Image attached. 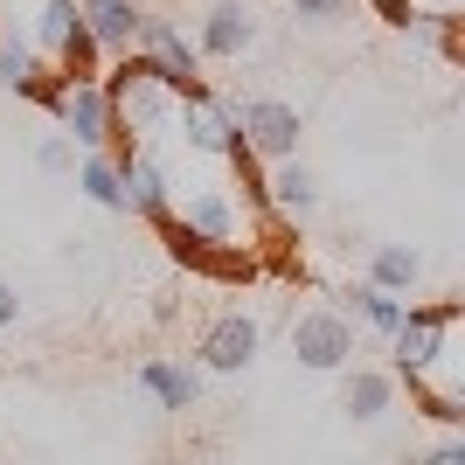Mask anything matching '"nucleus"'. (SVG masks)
Listing matches in <instances>:
<instances>
[{"instance_id": "11", "label": "nucleus", "mask_w": 465, "mask_h": 465, "mask_svg": "<svg viewBox=\"0 0 465 465\" xmlns=\"http://www.w3.org/2000/svg\"><path fill=\"white\" fill-rule=\"evenodd\" d=\"M264 209L285 215V223L312 215V209H320V174H312L306 160H278L272 174H264Z\"/></svg>"}, {"instance_id": "1", "label": "nucleus", "mask_w": 465, "mask_h": 465, "mask_svg": "<svg viewBox=\"0 0 465 465\" xmlns=\"http://www.w3.org/2000/svg\"><path fill=\"white\" fill-rule=\"evenodd\" d=\"M459 327L465 312L459 299H430V306H410L403 327L389 333V375H396V389H410L417 396V410L424 417H438V424H459L465 417V375H459Z\"/></svg>"}, {"instance_id": "14", "label": "nucleus", "mask_w": 465, "mask_h": 465, "mask_svg": "<svg viewBox=\"0 0 465 465\" xmlns=\"http://www.w3.org/2000/svg\"><path fill=\"white\" fill-rule=\"evenodd\" d=\"M341 312H348V320H354V327H369L375 333V341H389V333H396V327H403V299H396V292H375V285H354L348 292V306H341Z\"/></svg>"}, {"instance_id": "13", "label": "nucleus", "mask_w": 465, "mask_h": 465, "mask_svg": "<svg viewBox=\"0 0 465 465\" xmlns=\"http://www.w3.org/2000/svg\"><path fill=\"white\" fill-rule=\"evenodd\" d=\"M417 278H424V257L410 251V243H375V251H369V278H361V285L396 292V299H403Z\"/></svg>"}, {"instance_id": "16", "label": "nucleus", "mask_w": 465, "mask_h": 465, "mask_svg": "<svg viewBox=\"0 0 465 465\" xmlns=\"http://www.w3.org/2000/svg\"><path fill=\"white\" fill-rule=\"evenodd\" d=\"M35 167H42V174H77V146H70L63 133H49L35 146Z\"/></svg>"}, {"instance_id": "3", "label": "nucleus", "mask_w": 465, "mask_h": 465, "mask_svg": "<svg viewBox=\"0 0 465 465\" xmlns=\"http://www.w3.org/2000/svg\"><path fill=\"white\" fill-rule=\"evenodd\" d=\"M230 112H236V133H243V153L257 167L299 160V133H306L299 104H285V97H230Z\"/></svg>"}, {"instance_id": "10", "label": "nucleus", "mask_w": 465, "mask_h": 465, "mask_svg": "<svg viewBox=\"0 0 465 465\" xmlns=\"http://www.w3.org/2000/svg\"><path fill=\"white\" fill-rule=\"evenodd\" d=\"M133 382L146 389V396H153L160 410H194V396H202V375L188 369V361H174V354H146V361H139L133 369Z\"/></svg>"}, {"instance_id": "15", "label": "nucleus", "mask_w": 465, "mask_h": 465, "mask_svg": "<svg viewBox=\"0 0 465 465\" xmlns=\"http://www.w3.org/2000/svg\"><path fill=\"white\" fill-rule=\"evenodd\" d=\"M77 188H84V202H97V209L125 215V188H118L112 153H84V160H77Z\"/></svg>"}, {"instance_id": "12", "label": "nucleus", "mask_w": 465, "mask_h": 465, "mask_svg": "<svg viewBox=\"0 0 465 465\" xmlns=\"http://www.w3.org/2000/svg\"><path fill=\"white\" fill-rule=\"evenodd\" d=\"M389 403H396V375H389V369H348V382H341V410H348L354 424H375Z\"/></svg>"}, {"instance_id": "5", "label": "nucleus", "mask_w": 465, "mask_h": 465, "mask_svg": "<svg viewBox=\"0 0 465 465\" xmlns=\"http://www.w3.org/2000/svg\"><path fill=\"white\" fill-rule=\"evenodd\" d=\"M49 112H56V133L84 153H104L112 146V104H104V84L84 77V84H56V91L42 97Z\"/></svg>"}, {"instance_id": "4", "label": "nucleus", "mask_w": 465, "mask_h": 465, "mask_svg": "<svg viewBox=\"0 0 465 465\" xmlns=\"http://www.w3.org/2000/svg\"><path fill=\"white\" fill-rule=\"evenodd\" d=\"M354 341H361V327H354L341 306H306L292 320V354H299L306 369H320V375L354 369Z\"/></svg>"}, {"instance_id": "7", "label": "nucleus", "mask_w": 465, "mask_h": 465, "mask_svg": "<svg viewBox=\"0 0 465 465\" xmlns=\"http://www.w3.org/2000/svg\"><path fill=\"white\" fill-rule=\"evenodd\" d=\"M133 49H139L146 63H160L174 84H202V56H194V42L174 28V15H153V7H146V15H139Z\"/></svg>"}, {"instance_id": "9", "label": "nucleus", "mask_w": 465, "mask_h": 465, "mask_svg": "<svg viewBox=\"0 0 465 465\" xmlns=\"http://www.w3.org/2000/svg\"><path fill=\"white\" fill-rule=\"evenodd\" d=\"M139 0H77V21L91 35L97 56H133V35H139Z\"/></svg>"}, {"instance_id": "18", "label": "nucleus", "mask_w": 465, "mask_h": 465, "mask_svg": "<svg viewBox=\"0 0 465 465\" xmlns=\"http://www.w3.org/2000/svg\"><path fill=\"white\" fill-rule=\"evenodd\" d=\"M0 327H21V292L0 285Z\"/></svg>"}, {"instance_id": "20", "label": "nucleus", "mask_w": 465, "mask_h": 465, "mask_svg": "<svg viewBox=\"0 0 465 465\" xmlns=\"http://www.w3.org/2000/svg\"><path fill=\"white\" fill-rule=\"evenodd\" d=\"M139 7H146V0H139Z\"/></svg>"}, {"instance_id": "8", "label": "nucleus", "mask_w": 465, "mask_h": 465, "mask_svg": "<svg viewBox=\"0 0 465 465\" xmlns=\"http://www.w3.org/2000/svg\"><path fill=\"white\" fill-rule=\"evenodd\" d=\"M257 320L251 312H223V320H209L202 327V341H194V361L215 375H236V369H251V354H257Z\"/></svg>"}, {"instance_id": "17", "label": "nucleus", "mask_w": 465, "mask_h": 465, "mask_svg": "<svg viewBox=\"0 0 465 465\" xmlns=\"http://www.w3.org/2000/svg\"><path fill=\"white\" fill-rule=\"evenodd\" d=\"M292 21H341L348 15V0H285Z\"/></svg>"}, {"instance_id": "19", "label": "nucleus", "mask_w": 465, "mask_h": 465, "mask_svg": "<svg viewBox=\"0 0 465 465\" xmlns=\"http://www.w3.org/2000/svg\"><path fill=\"white\" fill-rule=\"evenodd\" d=\"M417 465H465V445H438L430 459H417Z\"/></svg>"}, {"instance_id": "2", "label": "nucleus", "mask_w": 465, "mask_h": 465, "mask_svg": "<svg viewBox=\"0 0 465 465\" xmlns=\"http://www.w3.org/2000/svg\"><path fill=\"white\" fill-rule=\"evenodd\" d=\"M0 56H35L56 84L104 77L97 49L77 21V0H0Z\"/></svg>"}, {"instance_id": "6", "label": "nucleus", "mask_w": 465, "mask_h": 465, "mask_svg": "<svg viewBox=\"0 0 465 465\" xmlns=\"http://www.w3.org/2000/svg\"><path fill=\"white\" fill-rule=\"evenodd\" d=\"M257 49V15L251 0H215L209 21H202V35H194V56L209 63H243Z\"/></svg>"}]
</instances>
